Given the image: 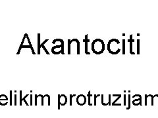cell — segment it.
Masks as SVG:
<instances>
[{
	"label": "cell",
	"instance_id": "obj_2",
	"mask_svg": "<svg viewBox=\"0 0 158 118\" xmlns=\"http://www.w3.org/2000/svg\"><path fill=\"white\" fill-rule=\"evenodd\" d=\"M22 48H31L32 49V54L33 55H35V52H34V49L32 47V46H31V45H23V46H20L19 49V51L17 52V55H19L20 52H21V49Z\"/></svg>",
	"mask_w": 158,
	"mask_h": 118
},
{
	"label": "cell",
	"instance_id": "obj_10",
	"mask_svg": "<svg viewBox=\"0 0 158 118\" xmlns=\"http://www.w3.org/2000/svg\"><path fill=\"white\" fill-rule=\"evenodd\" d=\"M16 98H17V95H15V105H16Z\"/></svg>",
	"mask_w": 158,
	"mask_h": 118
},
{
	"label": "cell",
	"instance_id": "obj_8",
	"mask_svg": "<svg viewBox=\"0 0 158 118\" xmlns=\"http://www.w3.org/2000/svg\"><path fill=\"white\" fill-rule=\"evenodd\" d=\"M21 96H22V91H20V97H21V102H22V98H21Z\"/></svg>",
	"mask_w": 158,
	"mask_h": 118
},
{
	"label": "cell",
	"instance_id": "obj_9",
	"mask_svg": "<svg viewBox=\"0 0 158 118\" xmlns=\"http://www.w3.org/2000/svg\"><path fill=\"white\" fill-rule=\"evenodd\" d=\"M12 91H10V98H11V104H11V96H12Z\"/></svg>",
	"mask_w": 158,
	"mask_h": 118
},
{
	"label": "cell",
	"instance_id": "obj_1",
	"mask_svg": "<svg viewBox=\"0 0 158 118\" xmlns=\"http://www.w3.org/2000/svg\"><path fill=\"white\" fill-rule=\"evenodd\" d=\"M105 49V43L100 39H96L92 43V50L94 53L97 55L103 53Z\"/></svg>",
	"mask_w": 158,
	"mask_h": 118
},
{
	"label": "cell",
	"instance_id": "obj_4",
	"mask_svg": "<svg viewBox=\"0 0 158 118\" xmlns=\"http://www.w3.org/2000/svg\"><path fill=\"white\" fill-rule=\"evenodd\" d=\"M88 35H86L85 36V39H84V42L85 43V53L87 55H89L90 53L88 52Z\"/></svg>",
	"mask_w": 158,
	"mask_h": 118
},
{
	"label": "cell",
	"instance_id": "obj_5",
	"mask_svg": "<svg viewBox=\"0 0 158 118\" xmlns=\"http://www.w3.org/2000/svg\"><path fill=\"white\" fill-rule=\"evenodd\" d=\"M48 41V39H46V40L44 41L42 43H41V44H40V47H42V48L44 49V50L45 51L46 53V54H48V55H49V52L47 51L46 48L45 47H44V44H45V43H46Z\"/></svg>",
	"mask_w": 158,
	"mask_h": 118
},
{
	"label": "cell",
	"instance_id": "obj_3",
	"mask_svg": "<svg viewBox=\"0 0 158 118\" xmlns=\"http://www.w3.org/2000/svg\"><path fill=\"white\" fill-rule=\"evenodd\" d=\"M38 54H40V34H38Z\"/></svg>",
	"mask_w": 158,
	"mask_h": 118
},
{
	"label": "cell",
	"instance_id": "obj_6",
	"mask_svg": "<svg viewBox=\"0 0 158 118\" xmlns=\"http://www.w3.org/2000/svg\"><path fill=\"white\" fill-rule=\"evenodd\" d=\"M25 36H26V37H27V40H28V42L29 43V45L32 46V43H31V41H30V39H29V37H28V34H27V33H25Z\"/></svg>",
	"mask_w": 158,
	"mask_h": 118
},
{
	"label": "cell",
	"instance_id": "obj_7",
	"mask_svg": "<svg viewBox=\"0 0 158 118\" xmlns=\"http://www.w3.org/2000/svg\"><path fill=\"white\" fill-rule=\"evenodd\" d=\"M123 54H125V40H123Z\"/></svg>",
	"mask_w": 158,
	"mask_h": 118
}]
</instances>
